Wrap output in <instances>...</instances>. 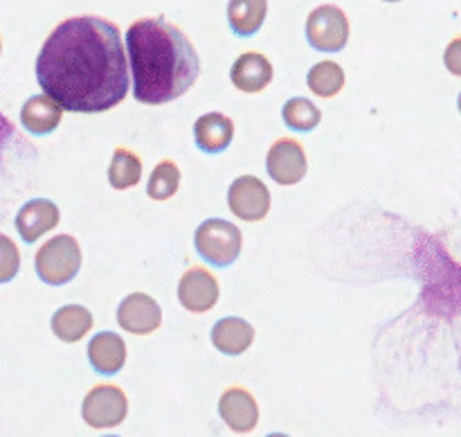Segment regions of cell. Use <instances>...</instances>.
<instances>
[{"label":"cell","mask_w":461,"mask_h":437,"mask_svg":"<svg viewBox=\"0 0 461 437\" xmlns=\"http://www.w3.org/2000/svg\"><path fill=\"white\" fill-rule=\"evenodd\" d=\"M129 57L120 27L99 16L59 23L36 57V79L63 111L104 113L129 93Z\"/></svg>","instance_id":"1"},{"label":"cell","mask_w":461,"mask_h":437,"mask_svg":"<svg viewBox=\"0 0 461 437\" xmlns=\"http://www.w3.org/2000/svg\"><path fill=\"white\" fill-rule=\"evenodd\" d=\"M131 84L140 104L183 97L201 75V59L183 30L167 18H140L126 30Z\"/></svg>","instance_id":"2"},{"label":"cell","mask_w":461,"mask_h":437,"mask_svg":"<svg viewBox=\"0 0 461 437\" xmlns=\"http://www.w3.org/2000/svg\"><path fill=\"white\" fill-rule=\"evenodd\" d=\"M36 275L50 287H63L77 278L81 269L79 241L70 234H57L39 248L34 257Z\"/></svg>","instance_id":"3"},{"label":"cell","mask_w":461,"mask_h":437,"mask_svg":"<svg viewBox=\"0 0 461 437\" xmlns=\"http://www.w3.org/2000/svg\"><path fill=\"white\" fill-rule=\"evenodd\" d=\"M194 246L203 261L216 269H225V266H232L241 255V230L225 219H207L196 228Z\"/></svg>","instance_id":"4"},{"label":"cell","mask_w":461,"mask_h":437,"mask_svg":"<svg viewBox=\"0 0 461 437\" xmlns=\"http://www.w3.org/2000/svg\"><path fill=\"white\" fill-rule=\"evenodd\" d=\"M306 41L318 52H340L349 41V18L336 5H322L306 18Z\"/></svg>","instance_id":"5"},{"label":"cell","mask_w":461,"mask_h":437,"mask_svg":"<svg viewBox=\"0 0 461 437\" xmlns=\"http://www.w3.org/2000/svg\"><path fill=\"white\" fill-rule=\"evenodd\" d=\"M129 414V399L117 386H95L81 404V417L93 428H115Z\"/></svg>","instance_id":"6"},{"label":"cell","mask_w":461,"mask_h":437,"mask_svg":"<svg viewBox=\"0 0 461 437\" xmlns=\"http://www.w3.org/2000/svg\"><path fill=\"white\" fill-rule=\"evenodd\" d=\"M228 205L241 221H261L270 210V192L257 176H239L228 189Z\"/></svg>","instance_id":"7"},{"label":"cell","mask_w":461,"mask_h":437,"mask_svg":"<svg viewBox=\"0 0 461 437\" xmlns=\"http://www.w3.org/2000/svg\"><path fill=\"white\" fill-rule=\"evenodd\" d=\"M266 169L270 178L279 185H297L306 176L309 162H306V151L297 140L282 138L268 149L266 156Z\"/></svg>","instance_id":"8"},{"label":"cell","mask_w":461,"mask_h":437,"mask_svg":"<svg viewBox=\"0 0 461 437\" xmlns=\"http://www.w3.org/2000/svg\"><path fill=\"white\" fill-rule=\"evenodd\" d=\"M117 323L124 332L135 333V336H147V333L160 329V305L147 293H131L117 306Z\"/></svg>","instance_id":"9"},{"label":"cell","mask_w":461,"mask_h":437,"mask_svg":"<svg viewBox=\"0 0 461 437\" xmlns=\"http://www.w3.org/2000/svg\"><path fill=\"white\" fill-rule=\"evenodd\" d=\"M178 300L192 314H205L219 302V279L203 266L185 270L178 282Z\"/></svg>","instance_id":"10"},{"label":"cell","mask_w":461,"mask_h":437,"mask_svg":"<svg viewBox=\"0 0 461 437\" xmlns=\"http://www.w3.org/2000/svg\"><path fill=\"white\" fill-rule=\"evenodd\" d=\"M219 414L230 431L252 432L259 422V405L243 387H228L219 399Z\"/></svg>","instance_id":"11"},{"label":"cell","mask_w":461,"mask_h":437,"mask_svg":"<svg viewBox=\"0 0 461 437\" xmlns=\"http://www.w3.org/2000/svg\"><path fill=\"white\" fill-rule=\"evenodd\" d=\"M59 207L48 198L27 201L16 214V230L25 243H34L59 223Z\"/></svg>","instance_id":"12"},{"label":"cell","mask_w":461,"mask_h":437,"mask_svg":"<svg viewBox=\"0 0 461 437\" xmlns=\"http://www.w3.org/2000/svg\"><path fill=\"white\" fill-rule=\"evenodd\" d=\"M88 363L102 377H113L120 372L126 363L124 338L117 336L115 332H102L90 338Z\"/></svg>","instance_id":"13"},{"label":"cell","mask_w":461,"mask_h":437,"mask_svg":"<svg viewBox=\"0 0 461 437\" xmlns=\"http://www.w3.org/2000/svg\"><path fill=\"white\" fill-rule=\"evenodd\" d=\"M234 122L223 113H205L194 124V142L203 153H223L232 144Z\"/></svg>","instance_id":"14"},{"label":"cell","mask_w":461,"mask_h":437,"mask_svg":"<svg viewBox=\"0 0 461 437\" xmlns=\"http://www.w3.org/2000/svg\"><path fill=\"white\" fill-rule=\"evenodd\" d=\"M230 79L243 93H261L273 81V63L261 52H243L234 61Z\"/></svg>","instance_id":"15"},{"label":"cell","mask_w":461,"mask_h":437,"mask_svg":"<svg viewBox=\"0 0 461 437\" xmlns=\"http://www.w3.org/2000/svg\"><path fill=\"white\" fill-rule=\"evenodd\" d=\"M63 106L48 93L34 95L21 108V124L32 135H48L61 124Z\"/></svg>","instance_id":"16"},{"label":"cell","mask_w":461,"mask_h":437,"mask_svg":"<svg viewBox=\"0 0 461 437\" xmlns=\"http://www.w3.org/2000/svg\"><path fill=\"white\" fill-rule=\"evenodd\" d=\"M252 341H255V327L237 315L221 318L212 327V345L225 356L243 354L246 350H250Z\"/></svg>","instance_id":"17"},{"label":"cell","mask_w":461,"mask_h":437,"mask_svg":"<svg viewBox=\"0 0 461 437\" xmlns=\"http://www.w3.org/2000/svg\"><path fill=\"white\" fill-rule=\"evenodd\" d=\"M268 14V0H230L228 21L237 36H255Z\"/></svg>","instance_id":"18"},{"label":"cell","mask_w":461,"mask_h":437,"mask_svg":"<svg viewBox=\"0 0 461 437\" xmlns=\"http://www.w3.org/2000/svg\"><path fill=\"white\" fill-rule=\"evenodd\" d=\"M93 329V314L81 305H66L52 315V332L59 341L77 342Z\"/></svg>","instance_id":"19"},{"label":"cell","mask_w":461,"mask_h":437,"mask_svg":"<svg viewBox=\"0 0 461 437\" xmlns=\"http://www.w3.org/2000/svg\"><path fill=\"white\" fill-rule=\"evenodd\" d=\"M142 178V160L131 149L117 147L113 153L111 167H108V183L113 189L135 187Z\"/></svg>","instance_id":"20"},{"label":"cell","mask_w":461,"mask_h":437,"mask_svg":"<svg viewBox=\"0 0 461 437\" xmlns=\"http://www.w3.org/2000/svg\"><path fill=\"white\" fill-rule=\"evenodd\" d=\"M306 81L318 97H336L345 88V70L336 61H320L311 68Z\"/></svg>","instance_id":"21"},{"label":"cell","mask_w":461,"mask_h":437,"mask_svg":"<svg viewBox=\"0 0 461 437\" xmlns=\"http://www.w3.org/2000/svg\"><path fill=\"white\" fill-rule=\"evenodd\" d=\"M284 124L297 133H309L322 120V111L306 97H293L282 108Z\"/></svg>","instance_id":"22"},{"label":"cell","mask_w":461,"mask_h":437,"mask_svg":"<svg viewBox=\"0 0 461 437\" xmlns=\"http://www.w3.org/2000/svg\"><path fill=\"white\" fill-rule=\"evenodd\" d=\"M180 187V169L174 160H162L156 165L151 178L147 183V194L153 201H167Z\"/></svg>","instance_id":"23"},{"label":"cell","mask_w":461,"mask_h":437,"mask_svg":"<svg viewBox=\"0 0 461 437\" xmlns=\"http://www.w3.org/2000/svg\"><path fill=\"white\" fill-rule=\"evenodd\" d=\"M21 269V252H18L16 243L7 237L0 234V284L12 282Z\"/></svg>","instance_id":"24"},{"label":"cell","mask_w":461,"mask_h":437,"mask_svg":"<svg viewBox=\"0 0 461 437\" xmlns=\"http://www.w3.org/2000/svg\"><path fill=\"white\" fill-rule=\"evenodd\" d=\"M444 63L448 68V72H453L455 77H461V36L448 43V48L444 52Z\"/></svg>","instance_id":"25"},{"label":"cell","mask_w":461,"mask_h":437,"mask_svg":"<svg viewBox=\"0 0 461 437\" xmlns=\"http://www.w3.org/2000/svg\"><path fill=\"white\" fill-rule=\"evenodd\" d=\"M12 135H14V124L3 115V113H0V149L7 144V140L12 138Z\"/></svg>","instance_id":"26"},{"label":"cell","mask_w":461,"mask_h":437,"mask_svg":"<svg viewBox=\"0 0 461 437\" xmlns=\"http://www.w3.org/2000/svg\"><path fill=\"white\" fill-rule=\"evenodd\" d=\"M457 106H459V113H461V93H459V99H457Z\"/></svg>","instance_id":"27"},{"label":"cell","mask_w":461,"mask_h":437,"mask_svg":"<svg viewBox=\"0 0 461 437\" xmlns=\"http://www.w3.org/2000/svg\"><path fill=\"white\" fill-rule=\"evenodd\" d=\"M385 3H401V0H385Z\"/></svg>","instance_id":"28"},{"label":"cell","mask_w":461,"mask_h":437,"mask_svg":"<svg viewBox=\"0 0 461 437\" xmlns=\"http://www.w3.org/2000/svg\"><path fill=\"white\" fill-rule=\"evenodd\" d=\"M0 50H3V41H0Z\"/></svg>","instance_id":"29"}]
</instances>
